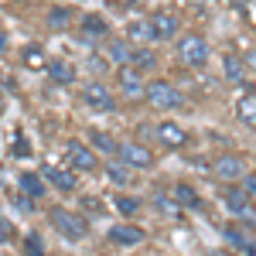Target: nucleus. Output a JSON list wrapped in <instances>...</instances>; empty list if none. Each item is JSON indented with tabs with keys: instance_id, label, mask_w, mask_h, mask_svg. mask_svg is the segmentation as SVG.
<instances>
[{
	"instance_id": "12",
	"label": "nucleus",
	"mask_w": 256,
	"mask_h": 256,
	"mask_svg": "<svg viewBox=\"0 0 256 256\" xmlns=\"http://www.w3.org/2000/svg\"><path fill=\"white\" fill-rule=\"evenodd\" d=\"M106 239L113 242V246H140L144 239H147V232L140 229V226H110V232H106Z\"/></svg>"
},
{
	"instance_id": "11",
	"label": "nucleus",
	"mask_w": 256,
	"mask_h": 256,
	"mask_svg": "<svg viewBox=\"0 0 256 256\" xmlns=\"http://www.w3.org/2000/svg\"><path fill=\"white\" fill-rule=\"evenodd\" d=\"M222 239L232 246V250H239V253H250V256H256V236H253V229L250 226H226L222 229Z\"/></svg>"
},
{
	"instance_id": "29",
	"label": "nucleus",
	"mask_w": 256,
	"mask_h": 256,
	"mask_svg": "<svg viewBox=\"0 0 256 256\" xmlns=\"http://www.w3.org/2000/svg\"><path fill=\"white\" fill-rule=\"evenodd\" d=\"M68 18H72V10H68V7H55V10L48 14V24H52V28H65Z\"/></svg>"
},
{
	"instance_id": "32",
	"label": "nucleus",
	"mask_w": 256,
	"mask_h": 256,
	"mask_svg": "<svg viewBox=\"0 0 256 256\" xmlns=\"http://www.w3.org/2000/svg\"><path fill=\"white\" fill-rule=\"evenodd\" d=\"M242 188H246V192H250V198L256 202V174H250V171H246V174H242Z\"/></svg>"
},
{
	"instance_id": "6",
	"label": "nucleus",
	"mask_w": 256,
	"mask_h": 256,
	"mask_svg": "<svg viewBox=\"0 0 256 256\" xmlns=\"http://www.w3.org/2000/svg\"><path fill=\"white\" fill-rule=\"evenodd\" d=\"M116 158L126 164V168H134V171H147V168H154V154L137 144V140H126V144H116Z\"/></svg>"
},
{
	"instance_id": "14",
	"label": "nucleus",
	"mask_w": 256,
	"mask_h": 256,
	"mask_svg": "<svg viewBox=\"0 0 256 256\" xmlns=\"http://www.w3.org/2000/svg\"><path fill=\"white\" fill-rule=\"evenodd\" d=\"M44 72H48V79L55 82V86H72V82L79 79L76 65H72V62H65V58H48Z\"/></svg>"
},
{
	"instance_id": "9",
	"label": "nucleus",
	"mask_w": 256,
	"mask_h": 256,
	"mask_svg": "<svg viewBox=\"0 0 256 256\" xmlns=\"http://www.w3.org/2000/svg\"><path fill=\"white\" fill-rule=\"evenodd\" d=\"M212 171H216L218 181L236 184V181H242V174H246V160L239 158V154H222V158H216Z\"/></svg>"
},
{
	"instance_id": "25",
	"label": "nucleus",
	"mask_w": 256,
	"mask_h": 256,
	"mask_svg": "<svg viewBox=\"0 0 256 256\" xmlns=\"http://www.w3.org/2000/svg\"><path fill=\"white\" fill-rule=\"evenodd\" d=\"M126 38L140 41V44H147V41H154V31H150V20H134V24L126 28Z\"/></svg>"
},
{
	"instance_id": "28",
	"label": "nucleus",
	"mask_w": 256,
	"mask_h": 256,
	"mask_svg": "<svg viewBox=\"0 0 256 256\" xmlns=\"http://www.w3.org/2000/svg\"><path fill=\"white\" fill-rule=\"evenodd\" d=\"M154 205H158L164 216H181V205H178V198L164 195V192H158V195H154Z\"/></svg>"
},
{
	"instance_id": "18",
	"label": "nucleus",
	"mask_w": 256,
	"mask_h": 256,
	"mask_svg": "<svg viewBox=\"0 0 256 256\" xmlns=\"http://www.w3.org/2000/svg\"><path fill=\"white\" fill-rule=\"evenodd\" d=\"M18 188H20L28 198H44V178L34 174V171H20Z\"/></svg>"
},
{
	"instance_id": "30",
	"label": "nucleus",
	"mask_w": 256,
	"mask_h": 256,
	"mask_svg": "<svg viewBox=\"0 0 256 256\" xmlns=\"http://www.w3.org/2000/svg\"><path fill=\"white\" fill-rule=\"evenodd\" d=\"M10 154H14V158H28V154H31V147H28V137H24V134H14V147H10Z\"/></svg>"
},
{
	"instance_id": "34",
	"label": "nucleus",
	"mask_w": 256,
	"mask_h": 256,
	"mask_svg": "<svg viewBox=\"0 0 256 256\" xmlns=\"http://www.w3.org/2000/svg\"><path fill=\"white\" fill-rule=\"evenodd\" d=\"M7 52V34H4V28H0V55Z\"/></svg>"
},
{
	"instance_id": "24",
	"label": "nucleus",
	"mask_w": 256,
	"mask_h": 256,
	"mask_svg": "<svg viewBox=\"0 0 256 256\" xmlns=\"http://www.w3.org/2000/svg\"><path fill=\"white\" fill-rule=\"evenodd\" d=\"M20 62H24V68L38 72V68L48 65V55H44V48H41V44H28V48H24V55H20Z\"/></svg>"
},
{
	"instance_id": "26",
	"label": "nucleus",
	"mask_w": 256,
	"mask_h": 256,
	"mask_svg": "<svg viewBox=\"0 0 256 256\" xmlns=\"http://www.w3.org/2000/svg\"><path fill=\"white\" fill-rule=\"evenodd\" d=\"M130 52H134V48H130V44H126L123 38H113V41H110V62L130 65Z\"/></svg>"
},
{
	"instance_id": "31",
	"label": "nucleus",
	"mask_w": 256,
	"mask_h": 256,
	"mask_svg": "<svg viewBox=\"0 0 256 256\" xmlns=\"http://www.w3.org/2000/svg\"><path fill=\"white\" fill-rule=\"evenodd\" d=\"M24 250H28V253H44V242H41V236L38 232H28V236H24Z\"/></svg>"
},
{
	"instance_id": "7",
	"label": "nucleus",
	"mask_w": 256,
	"mask_h": 256,
	"mask_svg": "<svg viewBox=\"0 0 256 256\" xmlns=\"http://www.w3.org/2000/svg\"><path fill=\"white\" fill-rule=\"evenodd\" d=\"M154 140H158L164 150H181L188 144V130L181 123H174V120H160L158 126H154Z\"/></svg>"
},
{
	"instance_id": "23",
	"label": "nucleus",
	"mask_w": 256,
	"mask_h": 256,
	"mask_svg": "<svg viewBox=\"0 0 256 256\" xmlns=\"http://www.w3.org/2000/svg\"><path fill=\"white\" fill-rule=\"evenodd\" d=\"M102 171H106V178H110V181H113V184H120V188H123V184H130V181H134V168H126V164H123V160H110V164H106V168H102Z\"/></svg>"
},
{
	"instance_id": "20",
	"label": "nucleus",
	"mask_w": 256,
	"mask_h": 256,
	"mask_svg": "<svg viewBox=\"0 0 256 256\" xmlns=\"http://www.w3.org/2000/svg\"><path fill=\"white\" fill-rule=\"evenodd\" d=\"M174 198H178V205L181 208H192V212H202V195H198L192 184H174Z\"/></svg>"
},
{
	"instance_id": "5",
	"label": "nucleus",
	"mask_w": 256,
	"mask_h": 256,
	"mask_svg": "<svg viewBox=\"0 0 256 256\" xmlns=\"http://www.w3.org/2000/svg\"><path fill=\"white\" fill-rule=\"evenodd\" d=\"M65 160H68L72 171H86V174H92L99 168V154L89 144H82V140H68L65 144Z\"/></svg>"
},
{
	"instance_id": "3",
	"label": "nucleus",
	"mask_w": 256,
	"mask_h": 256,
	"mask_svg": "<svg viewBox=\"0 0 256 256\" xmlns=\"http://www.w3.org/2000/svg\"><path fill=\"white\" fill-rule=\"evenodd\" d=\"M144 99H147L154 110H181V106H184L181 89H174L171 82H164V79L147 82V86H144Z\"/></svg>"
},
{
	"instance_id": "17",
	"label": "nucleus",
	"mask_w": 256,
	"mask_h": 256,
	"mask_svg": "<svg viewBox=\"0 0 256 256\" xmlns=\"http://www.w3.org/2000/svg\"><path fill=\"white\" fill-rule=\"evenodd\" d=\"M130 65L137 68V72H154L158 68V52L150 48V44H140L130 52Z\"/></svg>"
},
{
	"instance_id": "21",
	"label": "nucleus",
	"mask_w": 256,
	"mask_h": 256,
	"mask_svg": "<svg viewBox=\"0 0 256 256\" xmlns=\"http://www.w3.org/2000/svg\"><path fill=\"white\" fill-rule=\"evenodd\" d=\"M79 28H82L86 38H106L110 34V24H106V18H99V14H86Z\"/></svg>"
},
{
	"instance_id": "13",
	"label": "nucleus",
	"mask_w": 256,
	"mask_h": 256,
	"mask_svg": "<svg viewBox=\"0 0 256 256\" xmlns=\"http://www.w3.org/2000/svg\"><path fill=\"white\" fill-rule=\"evenodd\" d=\"M150 20V31H154V41H171L181 31V24H178L174 14H168V10H158L154 18H147Z\"/></svg>"
},
{
	"instance_id": "16",
	"label": "nucleus",
	"mask_w": 256,
	"mask_h": 256,
	"mask_svg": "<svg viewBox=\"0 0 256 256\" xmlns=\"http://www.w3.org/2000/svg\"><path fill=\"white\" fill-rule=\"evenodd\" d=\"M236 120L242 126H256V92L253 89H246V92L236 99Z\"/></svg>"
},
{
	"instance_id": "15",
	"label": "nucleus",
	"mask_w": 256,
	"mask_h": 256,
	"mask_svg": "<svg viewBox=\"0 0 256 256\" xmlns=\"http://www.w3.org/2000/svg\"><path fill=\"white\" fill-rule=\"evenodd\" d=\"M44 178L58 188L62 195H72V192L79 188V178H76V171H72V168H44Z\"/></svg>"
},
{
	"instance_id": "8",
	"label": "nucleus",
	"mask_w": 256,
	"mask_h": 256,
	"mask_svg": "<svg viewBox=\"0 0 256 256\" xmlns=\"http://www.w3.org/2000/svg\"><path fill=\"white\" fill-rule=\"evenodd\" d=\"M82 102L89 106V110H96V113H113L116 110V96L102 86V82H89L86 89H82Z\"/></svg>"
},
{
	"instance_id": "4",
	"label": "nucleus",
	"mask_w": 256,
	"mask_h": 256,
	"mask_svg": "<svg viewBox=\"0 0 256 256\" xmlns=\"http://www.w3.org/2000/svg\"><path fill=\"white\" fill-rule=\"evenodd\" d=\"M178 62L188 65V68L208 65V41L202 34H181V41H178Z\"/></svg>"
},
{
	"instance_id": "19",
	"label": "nucleus",
	"mask_w": 256,
	"mask_h": 256,
	"mask_svg": "<svg viewBox=\"0 0 256 256\" xmlns=\"http://www.w3.org/2000/svg\"><path fill=\"white\" fill-rule=\"evenodd\" d=\"M89 147L99 150L102 158H116V140L110 137L106 130H89Z\"/></svg>"
},
{
	"instance_id": "27",
	"label": "nucleus",
	"mask_w": 256,
	"mask_h": 256,
	"mask_svg": "<svg viewBox=\"0 0 256 256\" xmlns=\"http://www.w3.org/2000/svg\"><path fill=\"white\" fill-rule=\"evenodd\" d=\"M113 205H116L120 216H137V212H140V198H134V195H120V198H113Z\"/></svg>"
},
{
	"instance_id": "22",
	"label": "nucleus",
	"mask_w": 256,
	"mask_h": 256,
	"mask_svg": "<svg viewBox=\"0 0 256 256\" xmlns=\"http://www.w3.org/2000/svg\"><path fill=\"white\" fill-rule=\"evenodd\" d=\"M222 72H226L229 82H242L246 86V62L239 58V55H226L222 58Z\"/></svg>"
},
{
	"instance_id": "2",
	"label": "nucleus",
	"mask_w": 256,
	"mask_h": 256,
	"mask_svg": "<svg viewBox=\"0 0 256 256\" xmlns=\"http://www.w3.org/2000/svg\"><path fill=\"white\" fill-rule=\"evenodd\" d=\"M222 202H226L229 216H236V222H242V226L256 229V208H253V198H250V192H246V188H239V181L232 184V188H226Z\"/></svg>"
},
{
	"instance_id": "1",
	"label": "nucleus",
	"mask_w": 256,
	"mask_h": 256,
	"mask_svg": "<svg viewBox=\"0 0 256 256\" xmlns=\"http://www.w3.org/2000/svg\"><path fill=\"white\" fill-rule=\"evenodd\" d=\"M48 222L55 226V232H58L65 242H82V239L89 236V222H86L79 212H72V208L52 205V208H48Z\"/></svg>"
},
{
	"instance_id": "33",
	"label": "nucleus",
	"mask_w": 256,
	"mask_h": 256,
	"mask_svg": "<svg viewBox=\"0 0 256 256\" xmlns=\"http://www.w3.org/2000/svg\"><path fill=\"white\" fill-rule=\"evenodd\" d=\"M242 62H246V68H253V72H256V52H250V55H246Z\"/></svg>"
},
{
	"instance_id": "10",
	"label": "nucleus",
	"mask_w": 256,
	"mask_h": 256,
	"mask_svg": "<svg viewBox=\"0 0 256 256\" xmlns=\"http://www.w3.org/2000/svg\"><path fill=\"white\" fill-rule=\"evenodd\" d=\"M116 86L126 99H144V86H147V82H144V72H137L134 65H120Z\"/></svg>"
}]
</instances>
